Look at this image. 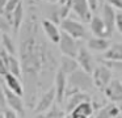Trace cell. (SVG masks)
Here are the masks:
<instances>
[{"label":"cell","mask_w":122,"mask_h":118,"mask_svg":"<svg viewBox=\"0 0 122 118\" xmlns=\"http://www.w3.org/2000/svg\"><path fill=\"white\" fill-rule=\"evenodd\" d=\"M88 4H89L91 10H96V9H97V7H98L97 0H88Z\"/></svg>","instance_id":"obj_35"},{"label":"cell","mask_w":122,"mask_h":118,"mask_svg":"<svg viewBox=\"0 0 122 118\" xmlns=\"http://www.w3.org/2000/svg\"><path fill=\"white\" fill-rule=\"evenodd\" d=\"M119 114H121L119 106H117V104L109 102L98 109V112L96 113V118H117Z\"/></svg>","instance_id":"obj_17"},{"label":"cell","mask_w":122,"mask_h":118,"mask_svg":"<svg viewBox=\"0 0 122 118\" xmlns=\"http://www.w3.org/2000/svg\"><path fill=\"white\" fill-rule=\"evenodd\" d=\"M102 60L112 62H122V43H112L110 47L104 52Z\"/></svg>","instance_id":"obj_18"},{"label":"cell","mask_w":122,"mask_h":118,"mask_svg":"<svg viewBox=\"0 0 122 118\" xmlns=\"http://www.w3.org/2000/svg\"><path fill=\"white\" fill-rule=\"evenodd\" d=\"M11 30H12L11 21H9L7 17H4L3 15H0V31H1V34H3V33L8 34Z\"/></svg>","instance_id":"obj_27"},{"label":"cell","mask_w":122,"mask_h":118,"mask_svg":"<svg viewBox=\"0 0 122 118\" xmlns=\"http://www.w3.org/2000/svg\"><path fill=\"white\" fill-rule=\"evenodd\" d=\"M70 10H72V4H71V0L68 3L62 5V8L59 9V16H61L62 20H66L68 18V15H70Z\"/></svg>","instance_id":"obj_28"},{"label":"cell","mask_w":122,"mask_h":118,"mask_svg":"<svg viewBox=\"0 0 122 118\" xmlns=\"http://www.w3.org/2000/svg\"><path fill=\"white\" fill-rule=\"evenodd\" d=\"M45 1H47V3H56L58 1L59 3V0H45Z\"/></svg>","instance_id":"obj_39"},{"label":"cell","mask_w":122,"mask_h":118,"mask_svg":"<svg viewBox=\"0 0 122 118\" xmlns=\"http://www.w3.org/2000/svg\"><path fill=\"white\" fill-rule=\"evenodd\" d=\"M104 1H105V0H97V3H98V4H101V3H104Z\"/></svg>","instance_id":"obj_40"},{"label":"cell","mask_w":122,"mask_h":118,"mask_svg":"<svg viewBox=\"0 0 122 118\" xmlns=\"http://www.w3.org/2000/svg\"><path fill=\"white\" fill-rule=\"evenodd\" d=\"M71 118H87V117H84V115H80V114H75V113H71Z\"/></svg>","instance_id":"obj_37"},{"label":"cell","mask_w":122,"mask_h":118,"mask_svg":"<svg viewBox=\"0 0 122 118\" xmlns=\"http://www.w3.org/2000/svg\"><path fill=\"white\" fill-rule=\"evenodd\" d=\"M22 21H24V5L22 1L17 5L15 12L12 13V30H13L15 36H17L22 26Z\"/></svg>","instance_id":"obj_21"},{"label":"cell","mask_w":122,"mask_h":118,"mask_svg":"<svg viewBox=\"0 0 122 118\" xmlns=\"http://www.w3.org/2000/svg\"><path fill=\"white\" fill-rule=\"evenodd\" d=\"M79 63H77L76 58H71V56H64L62 55L61 60H59V70L66 75H71L75 71L79 70Z\"/></svg>","instance_id":"obj_16"},{"label":"cell","mask_w":122,"mask_h":118,"mask_svg":"<svg viewBox=\"0 0 122 118\" xmlns=\"http://www.w3.org/2000/svg\"><path fill=\"white\" fill-rule=\"evenodd\" d=\"M54 102H55V89H54V87H51L50 89H47V91L43 92L40 96V98H38L33 112H34L36 114L46 113L54 105Z\"/></svg>","instance_id":"obj_6"},{"label":"cell","mask_w":122,"mask_h":118,"mask_svg":"<svg viewBox=\"0 0 122 118\" xmlns=\"http://www.w3.org/2000/svg\"><path fill=\"white\" fill-rule=\"evenodd\" d=\"M116 17H117V13L114 12V8L112 7L110 4H104L102 7V21L105 24V28H106V33L108 36H110L113 33L114 28H116Z\"/></svg>","instance_id":"obj_13"},{"label":"cell","mask_w":122,"mask_h":118,"mask_svg":"<svg viewBox=\"0 0 122 118\" xmlns=\"http://www.w3.org/2000/svg\"><path fill=\"white\" fill-rule=\"evenodd\" d=\"M30 1H32V3H33V1H34V0H30Z\"/></svg>","instance_id":"obj_42"},{"label":"cell","mask_w":122,"mask_h":118,"mask_svg":"<svg viewBox=\"0 0 122 118\" xmlns=\"http://www.w3.org/2000/svg\"><path fill=\"white\" fill-rule=\"evenodd\" d=\"M108 1L113 8H117V9L122 10V0H108Z\"/></svg>","instance_id":"obj_34"},{"label":"cell","mask_w":122,"mask_h":118,"mask_svg":"<svg viewBox=\"0 0 122 118\" xmlns=\"http://www.w3.org/2000/svg\"><path fill=\"white\" fill-rule=\"evenodd\" d=\"M8 0H0V15H4L5 13V5Z\"/></svg>","instance_id":"obj_36"},{"label":"cell","mask_w":122,"mask_h":118,"mask_svg":"<svg viewBox=\"0 0 122 118\" xmlns=\"http://www.w3.org/2000/svg\"><path fill=\"white\" fill-rule=\"evenodd\" d=\"M21 118H24V117H21Z\"/></svg>","instance_id":"obj_43"},{"label":"cell","mask_w":122,"mask_h":118,"mask_svg":"<svg viewBox=\"0 0 122 118\" xmlns=\"http://www.w3.org/2000/svg\"><path fill=\"white\" fill-rule=\"evenodd\" d=\"M3 79H4V81H3L4 85H5L9 91H12L13 93H16L17 96H20V97H22L25 94L24 84L21 83L20 77H17V76H15V75H12V73L8 72Z\"/></svg>","instance_id":"obj_14"},{"label":"cell","mask_w":122,"mask_h":118,"mask_svg":"<svg viewBox=\"0 0 122 118\" xmlns=\"http://www.w3.org/2000/svg\"><path fill=\"white\" fill-rule=\"evenodd\" d=\"M110 42L106 38H100V37H93V38L88 39V49L92 51H97V52H105L106 50L110 47Z\"/></svg>","instance_id":"obj_20"},{"label":"cell","mask_w":122,"mask_h":118,"mask_svg":"<svg viewBox=\"0 0 122 118\" xmlns=\"http://www.w3.org/2000/svg\"><path fill=\"white\" fill-rule=\"evenodd\" d=\"M7 73H8V67H7V64L4 63V60L0 58V77H4Z\"/></svg>","instance_id":"obj_30"},{"label":"cell","mask_w":122,"mask_h":118,"mask_svg":"<svg viewBox=\"0 0 122 118\" xmlns=\"http://www.w3.org/2000/svg\"><path fill=\"white\" fill-rule=\"evenodd\" d=\"M72 12L81 21H91V8L88 0H71Z\"/></svg>","instance_id":"obj_12"},{"label":"cell","mask_w":122,"mask_h":118,"mask_svg":"<svg viewBox=\"0 0 122 118\" xmlns=\"http://www.w3.org/2000/svg\"><path fill=\"white\" fill-rule=\"evenodd\" d=\"M104 96L113 104L122 102V81L119 79H113L104 89Z\"/></svg>","instance_id":"obj_7"},{"label":"cell","mask_w":122,"mask_h":118,"mask_svg":"<svg viewBox=\"0 0 122 118\" xmlns=\"http://www.w3.org/2000/svg\"><path fill=\"white\" fill-rule=\"evenodd\" d=\"M54 89H55V101L58 105L66 100V93H67V75L63 73L61 70H58L54 79Z\"/></svg>","instance_id":"obj_8"},{"label":"cell","mask_w":122,"mask_h":118,"mask_svg":"<svg viewBox=\"0 0 122 118\" xmlns=\"http://www.w3.org/2000/svg\"><path fill=\"white\" fill-rule=\"evenodd\" d=\"M116 29L122 34V12L121 13H117V17H116Z\"/></svg>","instance_id":"obj_31"},{"label":"cell","mask_w":122,"mask_h":118,"mask_svg":"<svg viewBox=\"0 0 122 118\" xmlns=\"http://www.w3.org/2000/svg\"><path fill=\"white\" fill-rule=\"evenodd\" d=\"M20 3H21V0H8V1H7L5 13H4V15H5L7 18L11 21V24H12V13L15 12V9L17 8V5H19Z\"/></svg>","instance_id":"obj_26"},{"label":"cell","mask_w":122,"mask_h":118,"mask_svg":"<svg viewBox=\"0 0 122 118\" xmlns=\"http://www.w3.org/2000/svg\"><path fill=\"white\" fill-rule=\"evenodd\" d=\"M1 45H3L4 50H5L9 55H15L17 52V49H16V45H15L13 39H12L7 33L1 34Z\"/></svg>","instance_id":"obj_25"},{"label":"cell","mask_w":122,"mask_h":118,"mask_svg":"<svg viewBox=\"0 0 122 118\" xmlns=\"http://www.w3.org/2000/svg\"><path fill=\"white\" fill-rule=\"evenodd\" d=\"M67 98V104H66V113H70L71 114L72 110L76 106H79L81 102L85 101H91V96L85 92H77V93H72L70 96L66 97Z\"/></svg>","instance_id":"obj_15"},{"label":"cell","mask_w":122,"mask_h":118,"mask_svg":"<svg viewBox=\"0 0 122 118\" xmlns=\"http://www.w3.org/2000/svg\"><path fill=\"white\" fill-rule=\"evenodd\" d=\"M102 64L108 66L110 70H117L122 72V62H112V60H102Z\"/></svg>","instance_id":"obj_29"},{"label":"cell","mask_w":122,"mask_h":118,"mask_svg":"<svg viewBox=\"0 0 122 118\" xmlns=\"http://www.w3.org/2000/svg\"><path fill=\"white\" fill-rule=\"evenodd\" d=\"M41 26H42V30H43V33H45V37L51 42V43H59L62 31L59 30L58 26H56L53 21L47 20V18H43V20L41 21Z\"/></svg>","instance_id":"obj_11"},{"label":"cell","mask_w":122,"mask_h":118,"mask_svg":"<svg viewBox=\"0 0 122 118\" xmlns=\"http://www.w3.org/2000/svg\"><path fill=\"white\" fill-rule=\"evenodd\" d=\"M58 45H59V51L62 52V55H64V56H71V58L77 56V52H79V49H80V43L77 39H75L70 34L62 31L61 39H59Z\"/></svg>","instance_id":"obj_4"},{"label":"cell","mask_w":122,"mask_h":118,"mask_svg":"<svg viewBox=\"0 0 122 118\" xmlns=\"http://www.w3.org/2000/svg\"><path fill=\"white\" fill-rule=\"evenodd\" d=\"M112 76H113V71L108 66H105V64L96 66L95 71L92 72V80H93L95 88L100 89V91H104L108 87V84L113 80Z\"/></svg>","instance_id":"obj_3"},{"label":"cell","mask_w":122,"mask_h":118,"mask_svg":"<svg viewBox=\"0 0 122 118\" xmlns=\"http://www.w3.org/2000/svg\"><path fill=\"white\" fill-rule=\"evenodd\" d=\"M70 0H59V4L61 5H63V4H66V3H68Z\"/></svg>","instance_id":"obj_38"},{"label":"cell","mask_w":122,"mask_h":118,"mask_svg":"<svg viewBox=\"0 0 122 118\" xmlns=\"http://www.w3.org/2000/svg\"><path fill=\"white\" fill-rule=\"evenodd\" d=\"M61 29L62 31L70 34L75 39H81L85 37V28L81 22L72 18H66L61 21Z\"/></svg>","instance_id":"obj_5"},{"label":"cell","mask_w":122,"mask_h":118,"mask_svg":"<svg viewBox=\"0 0 122 118\" xmlns=\"http://www.w3.org/2000/svg\"><path fill=\"white\" fill-rule=\"evenodd\" d=\"M8 72L12 75L17 76V77L21 79L22 77V68H21V63L20 59L16 58L15 55H9V60H8Z\"/></svg>","instance_id":"obj_22"},{"label":"cell","mask_w":122,"mask_h":118,"mask_svg":"<svg viewBox=\"0 0 122 118\" xmlns=\"http://www.w3.org/2000/svg\"><path fill=\"white\" fill-rule=\"evenodd\" d=\"M0 118H4V115H3V114H0Z\"/></svg>","instance_id":"obj_41"},{"label":"cell","mask_w":122,"mask_h":118,"mask_svg":"<svg viewBox=\"0 0 122 118\" xmlns=\"http://www.w3.org/2000/svg\"><path fill=\"white\" fill-rule=\"evenodd\" d=\"M93 112H95V105H93V102H92V101L81 102V104H80L79 106H76L74 110H72V113H75V114L84 115V117H87V118L92 117Z\"/></svg>","instance_id":"obj_23"},{"label":"cell","mask_w":122,"mask_h":118,"mask_svg":"<svg viewBox=\"0 0 122 118\" xmlns=\"http://www.w3.org/2000/svg\"><path fill=\"white\" fill-rule=\"evenodd\" d=\"M1 85H3V88H4L7 105L9 106V109L15 110V112H16L19 115L24 117V114H25V105H24V101H22V98H21L20 96H17L16 93H13L12 91H9V89L7 88L5 85H4V83L1 84Z\"/></svg>","instance_id":"obj_10"},{"label":"cell","mask_w":122,"mask_h":118,"mask_svg":"<svg viewBox=\"0 0 122 118\" xmlns=\"http://www.w3.org/2000/svg\"><path fill=\"white\" fill-rule=\"evenodd\" d=\"M3 115H4V118H19L17 117L19 114H17L15 110H12V109H5L4 113H3Z\"/></svg>","instance_id":"obj_32"},{"label":"cell","mask_w":122,"mask_h":118,"mask_svg":"<svg viewBox=\"0 0 122 118\" xmlns=\"http://www.w3.org/2000/svg\"><path fill=\"white\" fill-rule=\"evenodd\" d=\"M7 105V100H5V93H4V88L3 85H0V108H3Z\"/></svg>","instance_id":"obj_33"},{"label":"cell","mask_w":122,"mask_h":118,"mask_svg":"<svg viewBox=\"0 0 122 118\" xmlns=\"http://www.w3.org/2000/svg\"><path fill=\"white\" fill-rule=\"evenodd\" d=\"M64 117H66V110L61 109L59 105L54 104L46 113L38 114L37 118H64Z\"/></svg>","instance_id":"obj_24"},{"label":"cell","mask_w":122,"mask_h":118,"mask_svg":"<svg viewBox=\"0 0 122 118\" xmlns=\"http://www.w3.org/2000/svg\"><path fill=\"white\" fill-rule=\"evenodd\" d=\"M89 26L92 33L95 34V37H100V38H105L108 37V33H106V28L105 24H104L102 18L98 17V16H93L89 21Z\"/></svg>","instance_id":"obj_19"},{"label":"cell","mask_w":122,"mask_h":118,"mask_svg":"<svg viewBox=\"0 0 122 118\" xmlns=\"http://www.w3.org/2000/svg\"><path fill=\"white\" fill-rule=\"evenodd\" d=\"M93 80L92 75L85 71H83L81 68H79L77 71H75L74 73L67 77V93L66 97L70 96L72 93H77V92H89L93 88Z\"/></svg>","instance_id":"obj_2"},{"label":"cell","mask_w":122,"mask_h":118,"mask_svg":"<svg viewBox=\"0 0 122 118\" xmlns=\"http://www.w3.org/2000/svg\"><path fill=\"white\" fill-rule=\"evenodd\" d=\"M34 13L30 15L24 24L20 36V63L22 68V79L25 83L26 104L34 109L38 94L50 89V83L55 79L59 70V60L51 46L40 36Z\"/></svg>","instance_id":"obj_1"},{"label":"cell","mask_w":122,"mask_h":118,"mask_svg":"<svg viewBox=\"0 0 122 118\" xmlns=\"http://www.w3.org/2000/svg\"><path fill=\"white\" fill-rule=\"evenodd\" d=\"M76 60H77V63H79V67L81 68L83 71H85V72H88V73H92L93 71H95V68H96L95 60H93V56H92V54H91V51L88 50V47L80 46Z\"/></svg>","instance_id":"obj_9"}]
</instances>
